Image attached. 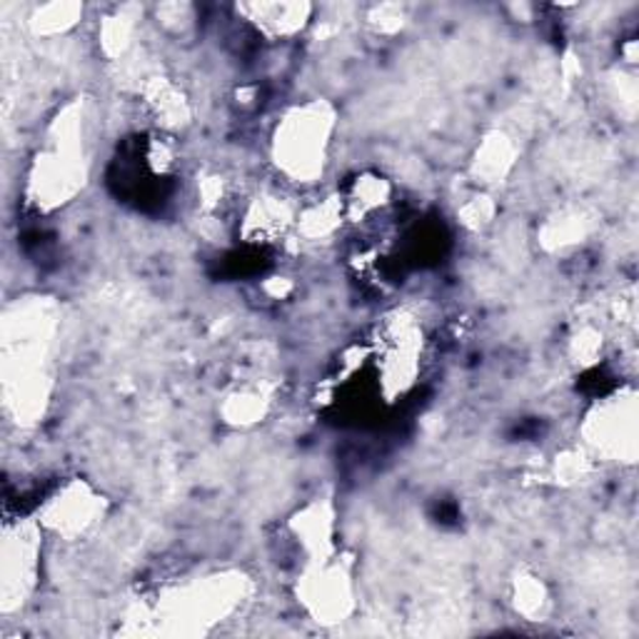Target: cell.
<instances>
[{"mask_svg": "<svg viewBox=\"0 0 639 639\" xmlns=\"http://www.w3.org/2000/svg\"><path fill=\"white\" fill-rule=\"evenodd\" d=\"M330 115L322 105H305L290 113L275 135V158L293 180L322 173L330 142Z\"/></svg>", "mask_w": 639, "mask_h": 639, "instance_id": "obj_1", "label": "cell"}, {"mask_svg": "<svg viewBox=\"0 0 639 639\" xmlns=\"http://www.w3.org/2000/svg\"><path fill=\"white\" fill-rule=\"evenodd\" d=\"M250 15V21L258 23L270 35H293L303 31L308 23V5H246L242 8Z\"/></svg>", "mask_w": 639, "mask_h": 639, "instance_id": "obj_2", "label": "cell"}, {"mask_svg": "<svg viewBox=\"0 0 639 639\" xmlns=\"http://www.w3.org/2000/svg\"><path fill=\"white\" fill-rule=\"evenodd\" d=\"M93 512H95V502L83 490L80 494H68V498H62V500L58 494L56 502H53L48 510V520L53 527L60 529V533L76 535V533H83L90 522H93Z\"/></svg>", "mask_w": 639, "mask_h": 639, "instance_id": "obj_3", "label": "cell"}]
</instances>
